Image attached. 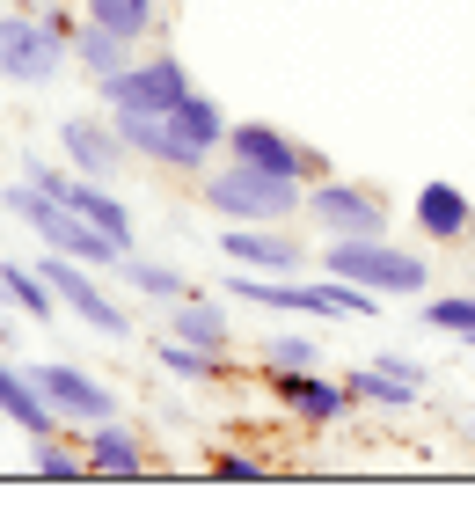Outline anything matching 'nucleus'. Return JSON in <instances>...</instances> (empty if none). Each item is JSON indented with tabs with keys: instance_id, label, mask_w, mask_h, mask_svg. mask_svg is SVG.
Here are the masks:
<instances>
[{
	"instance_id": "nucleus-1",
	"label": "nucleus",
	"mask_w": 475,
	"mask_h": 512,
	"mask_svg": "<svg viewBox=\"0 0 475 512\" xmlns=\"http://www.w3.org/2000/svg\"><path fill=\"white\" fill-rule=\"evenodd\" d=\"M227 300H242V308H278V315H307V322H359V315H373L380 308V293H366V286H351V278H271V271H242L234 264L227 278Z\"/></svg>"
},
{
	"instance_id": "nucleus-5",
	"label": "nucleus",
	"mask_w": 475,
	"mask_h": 512,
	"mask_svg": "<svg viewBox=\"0 0 475 512\" xmlns=\"http://www.w3.org/2000/svg\"><path fill=\"white\" fill-rule=\"evenodd\" d=\"M300 220H307V235H322V242H351V235H388L395 205H388V191H373L359 176H322V183H307Z\"/></svg>"
},
{
	"instance_id": "nucleus-3",
	"label": "nucleus",
	"mask_w": 475,
	"mask_h": 512,
	"mask_svg": "<svg viewBox=\"0 0 475 512\" xmlns=\"http://www.w3.org/2000/svg\"><path fill=\"white\" fill-rule=\"evenodd\" d=\"M322 271L329 278H351V286H366L380 300H417L432 286V264H424V249H402L388 235H351V242H322Z\"/></svg>"
},
{
	"instance_id": "nucleus-12",
	"label": "nucleus",
	"mask_w": 475,
	"mask_h": 512,
	"mask_svg": "<svg viewBox=\"0 0 475 512\" xmlns=\"http://www.w3.org/2000/svg\"><path fill=\"white\" fill-rule=\"evenodd\" d=\"M271 395L285 403V417H300L307 432H322V425H337V417L359 410V395H351V381H337L329 366H315V374H264Z\"/></svg>"
},
{
	"instance_id": "nucleus-25",
	"label": "nucleus",
	"mask_w": 475,
	"mask_h": 512,
	"mask_svg": "<svg viewBox=\"0 0 475 512\" xmlns=\"http://www.w3.org/2000/svg\"><path fill=\"white\" fill-rule=\"evenodd\" d=\"M117 278H125L132 293H147V300H161V308H176L183 293H198V286H190V278H183L176 264H154V256H139V249L125 256V264H117Z\"/></svg>"
},
{
	"instance_id": "nucleus-26",
	"label": "nucleus",
	"mask_w": 475,
	"mask_h": 512,
	"mask_svg": "<svg viewBox=\"0 0 475 512\" xmlns=\"http://www.w3.org/2000/svg\"><path fill=\"white\" fill-rule=\"evenodd\" d=\"M81 15L139 44V37H154V22H161V0H81Z\"/></svg>"
},
{
	"instance_id": "nucleus-7",
	"label": "nucleus",
	"mask_w": 475,
	"mask_h": 512,
	"mask_svg": "<svg viewBox=\"0 0 475 512\" xmlns=\"http://www.w3.org/2000/svg\"><path fill=\"white\" fill-rule=\"evenodd\" d=\"M227 154H234V161H249V169L293 176V183H322V176H337L322 147H307V139H293V132L271 125V118H234V125H227Z\"/></svg>"
},
{
	"instance_id": "nucleus-15",
	"label": "nucleus",
	"mask_w": 475,
	"mask_h": 512,
	"mask_svg": "<svg viewBox=\"0 0 475 512\" xmlns=\"http://www.w3.org/2000/svg\"><path fill=\"white\" fill-rule=\"evenodd\" d=\"M59 147H66V161H74L81 176H117L132 161V147H125V132H117V118H66L59 125Z\"/></svg>"
},
{
	"instance_id": "nucleus-6",
	"label": "nucleus",
	"mask_w": 475,
	"mask_h": 512,
	"mask_svg": "<svg viewBox=\"0 0 475 512\" xmlns=\"http://www.w3.org/2000/svg\"><path fill=\"white\" fill-rule=\"evenodd\" d=\"M66 59H74V44H66L44 15H30V8H8V15H0V81L44 88V81H59Z\"/></svg>"
},
{
	"instance_id": "nucleus-14",
	"label": "nucleus",
	"mask_w": 475,
	"mask_h": 512,
	"mask_svg": "<svg viewBox=\"0 0 475 512\" xmlns=\"http://www.w3.org/2000/svg\"><path fill=\"white\" fill-rule=\"evenodd\" d=\"M117 132H125V147L132 161H154V169H169V176H190V169H205V147H190V139L176 132V118H132V110H110Z\"/></svg>"
},
{
	"instance_id": "nucleus-19",
	"label": "nucleus",
	"mask_w": 475,
	"mask_h": 512,
	"mask_svg": "<svg viewBox=\"0 0 475 512\" xmlns=\"http://www.w3.org/2000/svg\"><path fill=\"white\" fill-rule=\"evenodd\" d=\"M154 366L161 374H176L190 388H212V381H227L234 374V352H205V344H190V337H154Z\"/></svg>"
},
{
	"instance_id": "nucleus-31",
	"label": "nucleus",
	"mask_w": 475,
	"mask_h": 512,
	"mask_svg": "<svg viewBox=\"0 0 475 512\" xmlns=\"http://www.w3.org/2000/svg\"><path fill=\"white\" fill-rule=\"evenodd\" d=\"M380 359H388L395 374H410V381H424V388H432V374H424V359H410V352H380Z\"/></svg>"
},
{
	"instance_id": "nucleus-21",
	"label": "nucleus",
	"mask_w": 475,
	"mask_h": 512,
	"mask_svg": "<svg viewBox=\"0 0 475 512\" xmlns=\"http://www.w3.org/2000/svg\"><path fill=\"white\" fill-rule=\"evenodd\" d=\"M139 52H132V37H117V30H103V22H74V66L88 81H110V74H125Z\"/></svg>"
},
{
	"instance_id": "nucleus-23",
	"label": "nucleus",
	"mask_w": 475,
	"mask_h": 512,
	"mask_svg": "<svg viewBox=\"0 0 475 512\" xmlns=\"http://www.w3.org/2000/svg\"><path fill=\"white\" fill-rule=\"evenodd\" d=\"M0 300H8L15 315H30V322L59 315V293H52V278H44L37 264H0Z\"/></svg>"
},
{
	"instance_id": "nucleus-17",
	"label": "nucleus",
	"mask_w": 475,
	"mask_h": 512,
	"mask_svg": "<svg viewBox=\"0 0 475 512\" xmlns=\"http://www.w3.org/2000/svg\"><path fill=\"white\" fill-rule=\"evenodd\" d=\"M0 417H8V425H22L30 439H44V432L66 425V417L44 403V388L30 381V366H15V359H0Z\"/></svg>"
},
{
	"instance_id": "nucleus-22",
	"label": "nucleus",
	"mask_w": 475,
	"mask_h": 512,
	"mask_svg": "<svg viewBox=\"0 0 475 512\" xmlns=\"http://www.w3.org/2000/svg\"><path fill=\"white\" fill-rule=\"evenodd\" d=\"M169 330L190 337V344H205V352H234V322L220 300H205V293H183L176 308H169Z\"/></svg>"
},
{
	"instance_id": "nucleus-18",
	"label": "nucleus",
	"mask_w": 475,
	"mask_h": 512,
	"mask_svg": "<svg viewBox=\"0 0 475 512\" xmlns=\"http://www.w3.org/2000/svg\"><path fill=\"white\" fill-rule=\"evenodd\" d=\"M410 213H417V227H424V242H461L468 227H475V198L461 191V183H424Z\"/></svg>"
},
{
	"instance_id": "nucleus-28",
	"label": "nucleus",
	"mask_w": 475,
	"mask_h": 512,
	"mask_svg": "<svg viewBox=\"0 0 475 512\" xmlns=\"http://www.w3.org/2000/svg\"><path fill=\"white\" fill-rule=\"evenodd\" d=\"M424 330L475 344V293H424Z\"/></svg>"
},
{
	"instance_id": "nucleus-27",
	"label": "nucleus",
	"mask_w": 475,
	"mask_h": 512,
	"mask_svg": "<svg viewBox=\"0 0 475 512\" xmlns=\"http://www.w3.org/2000/svg\"><path fill=\"white\" fill-rule=\"evenodd\" d=\"M256 366H264V374H315V366H329V359H322L315 337L285 330V337H264V344H256Z\"/></svg>"
},
{
	"instance_id": "nucleus-20",
	"label": "nucleus",
	"mask_w": 475,
	"mask_h": 512,
	"mask_svg": "<svg viewBox=\"0 0 475 512\" xmlns=\"http://www.w3.org/2000/svg\"><path fill=\"white\" fill-rule=\"evenodd\" d=\"M351 395H359L366 410H388V417H402V410H417L424 403V381H410V374H395L388 359H373V366H351Z\"/></svg>"
},
{
	"instance_id": "nucleus-29",
	"label": "nucleus",
	"mask_w": 475,
	"mask_h": 512,
	"mask_svg": "<svg viewBox=\"0 0 475 512\" xmlns=\"http://www.w3.org/2000/svg\"><path fill=\"white\" fill-rule=\"evenodd\" d=\"M30 469H37L44 483H74V476H88V454H74V439L44 432V439H37V461H30Z\"/></svg>"
},
{
	"instance_id": "nucleus-32",
	"label": "nucleus",
	"mask_w": 475,
	"mask_h": 512,
	"mask_svg": "<svg viewBox=\"0 0 475 512\" xmlns=\"http://www.w3.org/2000/svg\"><path fill=\"white\" fill-rule=\"evenodd\" d=\"M15 8H59V0H15Z\"/></svg>"
},
{
	"instance_id": "nucleus-9",
	"label": "nucleus",
	"mask_w": 475,
	"mask_h": 512,
	"mask_svg": "<svg viewBox=\"0 0 475 512\" xmlns=\"http://www.w3.org/2000/svg\"><path fill=\"white\" fill-rule=\"evenodd\" d=\"M44 278H52V293H59V308H74V322H88L95 337H132V315H125V300H117L103 278H95V264H74V256H59V249H44Z\"/></svg>"
},
{
	"instance_id": "nucleus-11",
	"label": "nucleus",
	"mask_w": 475,
	"mask_h": 512,
	"mask_svg": "<svg viewBox=\"0 0 475 512\" xmlns=\"http://www.w3.org/2000/svg\"><path fill=\"white\" fill-rule=\"evenodd\" d=\"M220 249H227V264H242V271H271V278H293L307 271V235H293L285 220H256V227H220Z\"/></svg>"
},
{
	"instance_id": "nucleus-34",
	"label": "nucleus",
	"mask_w": 475,
	"mask_h": 512,
	"mask_svg": "<svg viewBox=\"0 0 475 512\" xmlns=\"http://www.w3.org/2000/svg\"><path fill=\"white\" fill-rule=\"evenodd\" d=\"M468 352H475V344H468Z\"/></svg>"
},
{
	"instance_id": "nucleus-10",
	"label": "nucleus",
	"mask_w": 475,
	"mask_h": 512,
	"mask_svg": "<svg viewBox=\"0 0 475 512\" xmlns=\"http://www.w3.org/2000/svg\"><path fill=\"white\" fill-rule=\"evenodd\" d=\"M22 176L37 183V191H52L59 205H74L81 220H95L110 242H125L132 249V205L110 191L103 176H81V169H52V161H22Z\"/></svg>"
},
{
	"instance_id": "nucleus-16",
	"label": "nucleus",
	"mask_w": 475,
	"mask_h": 512,
	"mask_svg": "<svg viewBox=\"0 0 475 512\" xmlns=\"http://www.w3.org/2000/svg\"><path fill=\"white\" fill-rule=\"evenodd\" d=\"M81 454H88V476H139V469H147V439H139L125 417H103V425H88Z\"/></svg>"
},
{
	"instance_id": "nucleus-13",
	"label": "nucleus",
	"mask_w": 475,
	"mask_h": 512,
	"mask_svg": "<svg viewBox=\"0 0 475 512\" xmlns=\"http://www.w3.org/2000/svg\"><path fill=\"white\" fill-rule=\"evenodd\" d=\"M30 381L44 388V403H52L66 425H103V417H117V395L95 381V374H81V366H66V359H44V366H30Z\"/></svg>"
},
{
	"instance_id": "nucleus-8",
	"label": "nucleus",
	"mask_w": 475,
	"mask_h": 512,
	"mask_svg": "<svg viewBox=\"0 0 475 512\" xmlns=\"http://www.w3.org/2000/svg\"><path fill=\"white\" fill-rule=\"evenodd\" d=\"M103 88V103L110 110H132V118H169V110L190 96V66L176 52H147V59H132L125 74H110V81H95Z\"/></svg>"
},
{
	"instance_id": "nucleus-30",
	"label": "nucleus",
	"mask_w": 475,
	"mask_h": 512,
	"mask_svg": "<svg viewBox=\"0 0 475 512\" xmlns=\"http://www.w3.org/2000/svg\"><path fill=\"white\" fill-rule=\"evenodd\" d=\"M212 476H227V483H256V476H271V461L264 454H242V447H220V454H212Z\"/></svg>"
},
{
	"instance_id": "nucleus-33",
	"label": "nucleus",
	"mask_w": 475,
	"mask_h": 512,
	"mask_svg": "<svg viewBox=\"0 0 475 512\" xmlns=\"http://www.w3.org/2000/svg\"><path fill=\"white\" fill-rule=\"evenodd\" d=\"M468 439H475V417H468Z\"/></svg>"
},
{
	"instance_id": "nucleus-24",
	"label": "nucleus",
	"mask_w": 475,
	"mask_h": 512,
	"mask_svg": "<svg viewBox=\"0 0 475 512\" xmlns=\"http://www.w3.org/2000/svg\"><path fill=\"white\" fill-rule=\"evenodd\" d=\"M169 118H176V132L190 139V147H205V154H220V147H227V125H234L227 110L205 96V88H190V96H183V103L169 110Z\"/></svg>"
},
{
	"instance_id": "nucleus-2",
	"label": "nucleus",
	"mask_w": 475,
	"mask_h": 512,
	"mask_svg": "<svg viewBox=\"0 0 475 512\" xmlns=\"http://www.w3.org/2000/svg\"><path fill=\"white\" fill-rule=\"evenodd\" d=\"M0 205H8V213H15L22 227H30V235H37L44 249L74 256V264H95V271H117V264H125V256H132L125 242H110V235H103V227H95V220H81L74 205H59L52 191H37L30 176H15L8 191H0Z\"/></svg>"
},
{
	"instance_id": "nucleus-4",
	"label": "nucleus",
	"mask_w": 475,
	"mask_h": 512,
	"mask_svg": "<svg viewBox=\"0 0 475 512\" xmlns=\"http://www.w3.org/2000/svg\"><path fill=\"white\" fill-rule=\"evenodd\" d=\"M198 198H205L220 220H234V227H256V220H300L307 183H293V176H271V169H249V161H234V154H227V169H205Z\"/></svg>"
}]
</instances>
